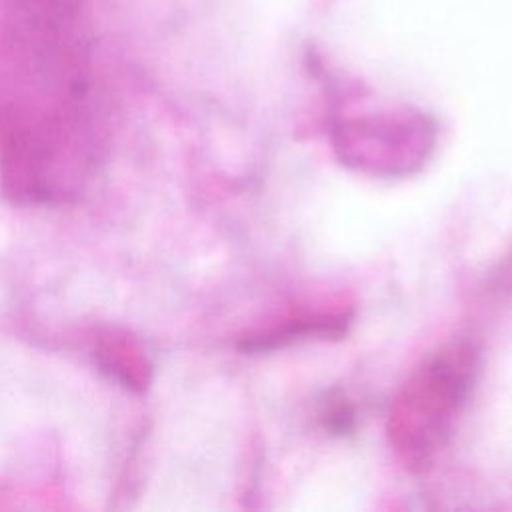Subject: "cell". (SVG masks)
Returning <instances> with one entry per match:
<instances>
[{
  "instance_id": "6da1fadb",
  "label": "cell",
  "mask_w": 512,
  "mask_h": 512,
  "mask_svg": "<svg viewBox=\"0 0 512 512\" xmlns=\"http://www.w3.org/2000/svg\"><path fill=\"white\" fill-rule=\"evenodd\" d=\"M480 352L468 340L430 352L394 394L386 418L390 448L412 472L432 466L474 388Z\"/></svg>"
},
{
  "instance_id": "7a4b0ae2",
  "label": "cell",
  "mask_w": 512,
  "mask_h": 512,
  "mask_svg": "<svg viewBox=\"0 0 512 512\" xmlns=\"http://www.w3.org/2000/svg\"><path fill=\"white\" fill-rule=\"evenodd\" d=\"M330 142L348 170L372 178H404L420 172L436 150L438 128L422 112L400 110L338 120Z\"/></svg>"
},
{
  "instance_id": "3957f363",
  "label": "cell",
  "mask_w": 512,
  "mask_h": 512,
  "mask_svg": "<svg viewBox=\"0 0 512 512\" xmlns=\"http://www.w3.org/2000/svg\"><path fill=\"white\" fill-rule=\"evenodd\" d=\"M350 318L352 314L346 310L302 314L282 324H276L272 328L244 336V340L240 342V348L244 352H268V350L290 346L294 342L340 338L348 330Z\"/></svg>"
},
{
  "instance_id": "277c9868",
  "label": "cell",
  "mask_w": 512,
  "mask_h": 512,
  "mask_svg": "<svg viewBox=\"0 0 512 512\" xmlns=\"http://www.w3.org/2000/svg\"><path fill=\"white\" fill-rule=\"evenodd\" d=\"M352 408L346 402H330L324 412H322V420L326 430H332L336 434H342L346 430H350L352 426Z\"/></svg>"
},
{
  "instance_id": "5b68a950",
  "label": "cell",
  "mask_w": 512,
  "mask_h": 512,
  "mask_svg": "<svg viewBox=\"0 0 512 512\" xmlns=\"http://www.w3.org/2000/svg\"><path fill=\"white\" fill-rule=\"evenodd\" d=\"M78 0H16V4L38 6V8H66L72 10Z\"/></svg>"
}]
</instances>
